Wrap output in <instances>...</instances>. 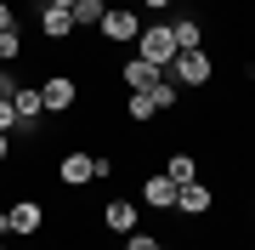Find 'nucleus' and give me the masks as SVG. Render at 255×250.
<instances>
[{
  "label": "nucleus",
  "mask_w": 255,
  "mask_h": 250,
  "mask_svg": "<svg viewBox=\"0 0 255 250\" xmlns=\"http://www.w3.org/2000/svg\"><path fill=\"white\" fill-rule=\"evenodd\" d=\"M136 57H142V63H153V68H170L176 57H182L176 28H170V23H147L142 34H136Z\"/></svg>",
  "instance_id": "f257e3e1"
},
{
  "label": "nucleus",
  "mask_w": 255,
  "mask_h": 250,
  "mask_svg": "<svg viewBox=\"0 0 255 250\" xmlns=\"http://www.w3.org/2000/svg\"><path fill=\"white\" fill-rule=\"evenodd\" d=\"M114 165H108V159H91V154H63V165H57V176H63V182L68 188H85V182H97V176H108Z\"/></svg>",
  "instance_id": "f03ea898"
},
{
  "label": "nucleus",
  "mask_w": 255,
  "mask_h": 250,
  "mask_svg": "<svg viewBox=\"0 0 255 250\" xmlns=\"http://www.w3.org/2000/svg\"><path fill=\"white\" fill-rule=\"evenodd\" d=\"M40 228H46V211H40L34 199H17L11 211H0V233H23V239H34Z\"/></svg>",
  "instance_id": "7ed1b4c3"
},
{
  "label": "nucleus",
  "mask_w": 255,
  "mask_h": 250,
  "mask_svg": "<svg viewBox=\"0 0 255 250\" xmlns=\"http://www.w3.org/2000/svg\"><path fill=\"white\" fill-rule=\"evenodd\" d=\"M136 34H142L136 6H108V17H102V40H114V46H130Z\"/></svg>",
  "instance_id": "20e7f679"
},
{
  "label": "nucleus",
  "mask_w": 255,
  "mask_h": 250,
  "mask_svg": "<svg viewBox=\"0 0 255 250\" xmlns=\"http://www.w3.org/2000/svg\"><path fill=\"white\" fill-rule=\"evenodd\" d=\"M164 80H182V85H210V57H204V51H182L170 68H164Z\"/></svg>",
  "instance_id": "39448f33"
},
{
  "label": "nucleus",
  "mask_w": 255,
  "mask_h": 250,
  "mask_svg": "<svg viewBox=\"0 0 255 250\" xmlns=\"http://www.w3.org/2000/svg\"><path fill=\"white\" fill-rule=\"evenodd\" d=\"M40 97H46V114H68L74 102H80V85H74L68 74H46V85H40Z\"/></svg>",
  "instance_id": "423d86ee"
},
{
  "label": "nucleus",
  "mask_w": 255,
  "mask_h": 250,
  "mask_svg": "<svg viewBox=\"0 0 255 250\" xmlns=\"http://www.w3.org/2000/svg\"><path fill=\"white\" fill-rule=\"evenodd\" d=\"M210 205H216V194L204 182H182L176 188V216H210Z\"/></svg>",
  "instance_id": "0eeeda50"
},
{
  "label": "nucleus",
  "mask_w": 255,
  "mask_h": 250,
  "mask_svg": "<svg viewBox=\"0 0 255 250\" xmlns=\"http://www.w3.org/2000/svg\"><path fill=\"white\" fill-rule=\"evenodd\" d=\"M11 108H17V125H23V131H34V120L46 114V97H40V85H17V91H11Z\"/></svg>",
  "instance_id": "6e6552de"
},
{
  "label": "nucleus",
  "mask_w": 255,
  "mask_h": 250,
  "mask_svg": "<svg viewBox=\"0 0 255 250\" xmlns=\"http://www.w3.org/2000/svg\"><path fill=\"white\" fill-rule=\"evenodd\" d=\"M142 199L153 205V211H176V182H170L164 171H153V176L142 182Z\"/></svg>",
  "instance_id": "1a4fd4ad"
},
{
  "label": "nucleus",
  "mask_w": 255,
  "mask_h": 250,
  "mask_svg": "<svg viewBox=\"0 0 255 250\" xmlns=\"http://www.w3.org/2000/svg\"><path fill=\"white\" fill-rule=\"evenodd\" d=\"M102 17H108V0H74V6H68V23L74 28H102Z\"/></svg>",
  "instance_id": "9d476101"
},
{
  "label": "nucleus",
  "mask_w": 255,
  "mask_h": 250,
  "mask_svg": "<svg viewBox=\"0 0 255 250\" xmlns=\"http://www.w3.org/2000/svg\"><path fill=\"white\" fill-rule=\"evenodd\" d=\"M159 80H164V68L142 63V57H130V63H125V85H130V91H153Z\"/></svg>",
  "instance_id": "9b49d317"
},
{
  "label": "nucleus",
  "mask_w": 255,
  "mask_h": 250,
  "mask_svg": "<svg viewBox=\"0 0 255 250\" xmlns=\"http://www.w3.org/2000/svg\"><path fill=\"white\" fill-rule=\"evenodd\" d=\"M102 222H108V233H136V205H130V199H114L108 211H102Z\"/></svg>",
  "instance_id": "f8f14e48"
},
{
  "label": "nucleus",
  "mask_w": 255,
  "mask_h": 250,
  "mask_svg": "<svg viewBox=\"0 0 255 250\" xmlns=\"http://www.w3.org/2000/svg\"><path fill=\"white\" fill-rule=\"evenodd\" d=\"M40 23H46V40H68V34H74L68 11H57V6H40Z\"/></svg>",
  "instance_id": "ddd939ff"
},
{
  "label": "nucleus",
  "mask_w": 255,
  "mask_h": 250,
  "mask_svg": "<svg viewBox=\"0 0 255 250\" xmlns=\"http://www.w3.org/2000/svg\"><path fill=\"white\" fill-rule=\"evenodd\" d=\"M164 176H170L176 188H182V182H199V165H193V154H170V165H164Z\"/></svg>",
  "instance_id": "4468645a"
},
{
  "label": "nucleus",
  "mask_w": 255,
  "mask_h": 250,
  "mask_svg": "<svg viewBox=\"0 0 255 250\" xmlns=\"http://www.w3.org/2000/svg\"><path fill=\"white\" fill-rule=\"evenodd\" d=\"M125 114H130L136 125H147V120H153L159 108H153V97H147V91H130V97H125Z\"/></svg>",
  "instance_id": "2eb2a0df"
},
{
  "label": "nucleus",
  "mask_w": 255,
  "mask_h": 250,
  "mask_svg": "<svg viewBox=\"0 0 255 250\" xmlns=\"http://www.w3.org/2000/svg\"><path fill=\"white\" fill-rule=\"evenodd\" d=\"M170 28H176V46H182V51H199V40H204V28L193 23V17H182V23H170Z\"/></svg>",
  "instance_id": "dca6fc26"
},
{
  "label": "nucleus",
  "mask_w": 255,
  "mask_h": 250,
  "mask_svg": "<svg viewBox=\"0 0 255 250\" xmlns=\"http://www.w3.org/2000/svg\"><path fill=\"white\" fill-rule=\"evenodd\" d=\"M147 97H153V108H159V114H170V108H176V85H170V80H159Z\"/></svg>",
  "instance_id": "f3484780"
},
{
  "label": "nucleus",
  "mask_w": 255,
  "mask_h": 250,
  "mask_svg": "<svg viewBox=\"0 0 255 250\" xmlns=\"http://www.w3.org/2000/svg\"><path fill=\"white\" fill-rule=\"evenodd\" d=\"M23 51V40H17V28H0V63H11V57Z\"/></svg>",
  "instance_id": "a211bd4d"
},
{
  "label": "nucleus",
  "mask_w": 255,
  "mask_h": 250,
  "mask_svg": "<svg viewBox=\"0 0 255 250\" xmlns=\"http://www.w3.org/2000/svg\"><path fill=\"white\" fill-rule=\"evenodd\" d=\"M125 250H164L153 233H125Z\"/></svg>",
  "instance_id": "6ab92c4d"
},
{
  "label": "nucleus",
  "mask_w": 255,
  "mask_h": 250,
  "mask_svg": "<svg viewBox=\"0 0 255 250\" xmlns=\"http://www.w3.org/2000/svg\"><path fill=\"white\" fill-rule=\"evenodd\" d=\"M17 125V108H11V97H0V131H11Z\"/></svg>",
  "instance_id": "aec40b11"
},
{
  "label": "nucleus",
  "mask_w": 255,
  "mask_h": 250,
  "mask_svg": "<svg viewBox=\"0 0 255 250\" xmlns=\"http://www.w3.org/2000/svg\"><path fill=\"white\" fill-rule=\"evenodd\" d=\"M0 28H17V17H11V6L0 0Z\"/></svg>",
  "instance_id": "412c9836"
},
{
  "label": "nucleus",
  "mask_w": 255,
  "mask_h": 250,
  "mask_svg": "<svg viewBox=\"0 0 255 250\" xmlns=\"http://www.w3.org/2000/svg\"><path fill=\"white\" fill-rule=\"evenodd\" d=\"M6 154H11V142H6V131H0V159H6Z\"/></svg>",
  "instance_id": "4be33fe9"
},
{
  "label": "nucleus",
  "mask_w": 255,
  "mask_h": 250,
  "mask_svg": "<svg viewBox=\"0 0 255 250\" xmlns=\"http://www.w3.org/2000/svg\"><path fill=\"white\" fill-rule=\"evenodd\" d=\"M142 6H153V11H164V6H170V0H142Z\"/></svg>",
  "instance_id": "5701e85b"
},
{
  "label": "nucleus",
  "mask_w": 255,
  "mask_h": 250,
  "mask_svg": "<svg viewBox=\"0 0 255 250\" xmlns=\"http://www.w3.org/2000/svg\"><path fill=\"white\" fill-rule=\"evenodd\" d=\"M46 6H57V11H68V6H74V0H46Z\"/></svg>",
  "instance_id": "b1692460"
},
{
  "label": "nucleus",
  "mask_w": 255,
  "mask_h": 250,
  "mask_svg": "<svg viewBox=\"0 0 255 250\" xmlns=\"http://www.w3.org/2000/svg\"><path fill=\"white\" fill-rule=\"evenodd\" d=\"M0 250H6V245H0Z\"/></svg>",
  "instance_id": "393cba45"
}]
</instances>
